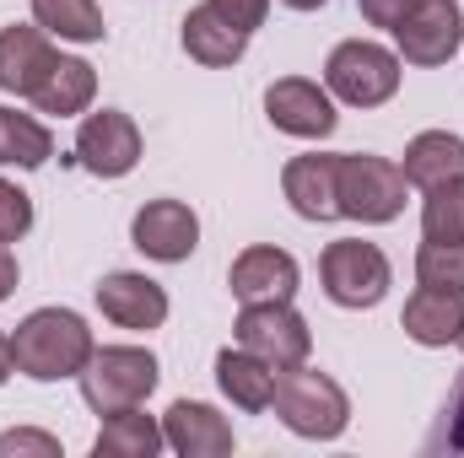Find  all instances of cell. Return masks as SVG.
I'll list each match as a JSON object with an SVG mask.
<instances>
[{"mask_svg":"<svg viewBox=\"0 0 464 458\" xmlns=\"http://www.w3.org/2000/svg\"><path fill=\"white\" fill-rule=\"evenodd\" d=\"M92 329L82 324V313L71 308H38L16 324L11 335V361L16 372L38 377V383H60V377H82V367L92 361Z\"/></svg>","mask_w":464,"mask_h":458,"instance_id":"1","label":"cell"},{"mask_svg":"<svg viewBox=\"0 0 464 458\" xmlns=\"http://www.w3.org/2000/svg\"><path fill=\"white\" fill-rule=\"evenodd\" d=\"M270 405H276V415L297 437H314V443L341 437L351 421V405H346V394H341V383L324 377V372H308V367L276 372V399Z\"/></svg>","mask_w":464,"mask_h":458,"instance_id":"2","label":"cell"},{"mask_svg":"<svg viewBox=\"0 0 464 458\" xmlns=\"http://www.w3.org/2000/svg\"><path fill=\"white\" fill-rule=\"evenodd\" d=\"M335 205L351 222H394L405 211V173L383 157L341 151L335 162Z\"/></svg>","mask_w":464,"mask_h":458,"instance_id":"3","label":"cell"},{"mask_svg":"<svg viewBox=\"0 0 464 458\" xmlns=\"http://www.w3.org/2000/svg\"><path fill=\"white\" fill-rule=\"evenodd\" d=\"M151 388H157V356L151 350H135V345H103L82 367V399L98 415L135 410Z\"/></svg>","mask_w":464,"mask_h":458,"instance_id":"4","label":"cell"},{"mask_svg":"<svg viewBox=\"0 0 464 458\" xmlns=\"http://www.w3.org/2000/svg\"><path fill=\"white\" fill-rule=\"evenodd\" d=\"M324 81L330 92L351 103V109H378L400 92V54H389L383 43H367V38H351L330 54L324 65Z\"/></svg>","mask_w":464,"mask_h":458,"instance_id":"5","label":"cell"},{"mask_svg":"<svg viewBox=\"0 0 464 458\" xmlns=\"http://www.w3.org/2000/svg\"><path fill=\"white\" fill-rule=\"evenodd\" d=\"M232 335H237L243 350H254L259 361H270L276 372L303 367L308 350H314V335H308V324L292 313V302H243Z\"/></svg>","mask_w":464,"mask_h":458,"instance_id":"6","label":"cell"},{"mask_svg":"<svg viewBox=\"0 0 464 458\" xmlns=\"http://www.w3.org/2000/svg\"><path fill=\"white\" fill-rule=\"evenodd\" d=\"M319 281H324L330 302H341V308H372L389 291V259L372 243H362V237H341V243L324 248Z\"/></svg>","mask_w":464,"mask_h":458,"instance_id":"7","label":"cell"},{"mask_svg":"<svg viewBox=\"0 0 464 458\" xmlns=\"http://www.w3.org/2000/svg\"><path fill=\"white\" fill-rule=\"evenodd\" d=\"M76 162L98 178H124L135 162H140V129L135 119L103 109V114H87L76 129Z\"/></svg>","mask_w":464,"mask_h":458,"instance_id":"8","label":"cell"},{"mask_svg":"<svg viewBox=\"0 0 464 458\" xmlns=\"http://www.w3.org/2000/svg\"><path fill=\"white\" fill-rule=\"evenodd\" d=\"M130 237H135V248H140L146 259L179 264V259H189L195 243H200V216H195L184 200H151V205L135 211Z\"/></svg>","mask_w":464,"mask_h":458,"instance_id":"9","label":"cell"},{"mask_svg":"<svg viewBox=\"0 0 464 458\" xmlns=\"http://www.w3.org/2000/svg\"><path fill=\"white\" fill-rule=\"evenodd\" d=\"M394 38H400V54H405L411 65H443V60H454V49H459L464 16H459L454 0H421V5L394 27Z\"/></svg>","mask_w":464,"mask_h":458,"instance_id":"10","label":"cell"},{"mask_svg":"<svg viewBox=\"0 0 464 458\" xmlns=\"http://www.w3.org/2000/svg\"><path fill=\"white\" fill-rule=\"evenodd\" d=\"M265 114L276 129L297 135V140H324L335 129V103L319 81H303V76H286L265 92Z\"/></svg>","mask_w":464,"mask_h":458,"instance_id":"11","label":"cell"},{"mask_svg":"<svg viewBox=\"0 0 464 458\" xmlns=\"http://www.w3.org/2000/svg\"><path fill=\"white\" fill-rule=\"evenodd\" d=\"M237 302H292L297 297V259L286 248H243L227 270Z\"/></svg>","mask_w":464,"mask_h":458,"instance_id":"12","label":"cell"},{"mask_svg":"<svg viewBox=\"0 0 464 458\" xmlns=\"http://www.w3.org/2000/svg\"><path fill=\"white\" fill-rule=\"evenodd\" d=\"M98 308H103V319L119 324V329H162V319H168V291H162L157 281H146V275L119 270V275H103Z\"/></svg>","mask_w":464,"mask_h":458,"instance_id":"13","label":"cell"},{"mask_svg":"<svg viewBox=\"0 0 464 458\" xmlns=\"http://www.w3.org/2000/svg\"><path fill=\"white\" fill-rule=\"evenodd\" d=\"M162 437H168L173 453H184V458L232 453V426L211 410V405H200V399H179V405L168 410V421H162Z\"/></svg>","mask_w":464,"mask_h":458,"instance_id":"14","label":"cell"},{"mask_svg":"<svg viewBox=\"0 0 464 458\" xmlns=\"http://www.w3.org/2000/svg\"><path fill=\"white\" fill-rule=\"evenodd\" d=\"M335 162L341 157H292L286 173H281V189L292 200V211L303 222H335L341 205H335Z\"/></svg>","mask_w":464,"mask_h":458,"instance_id":"15","label":"cell"},{"mask_svg":"<svg viewBox=\"0 0 464 458\" xmlns=\"http://www.w3.org/2000/svg\"><path fill=\"white\" fill-rule=\"evenodd\" d=\"M54 43L44 27H5L0 33V92L33 98V87L44 81V71L54 65Z\"/></svg>","mask_w":464,"mask_h":458,"instance_id":"16","label":"cell"},{"mask_svg":"<svg viewBox=\"0 0 464 458\" xmlns=\"http://www.w3.org/2000/svg\"><path fill=\"white\" fill-rule=\"evenodd\" d=\"M92 98H98V71H92L87 60L60 54V60L44 71V81L33 87V98H27V103H33L38 114H60V119H65V114H82Z\"/></svg>","mask_w":464,"mask_h":458,"instance_id":"17","label":"cell"},{"mask_svg":"<svg viewBox=\"0 0 464 458\" xmlns=\"http://www.w3.org/2000/svg\"><path fill=\"white\" fill-rule=\"evenodd\" d=\"M400 324H405V335H411L416 345H454L459 340V329H464V297L459 291L421 286V291L405 302Z\"/></svg>","mask_w":464,"mask_h":458,"instance_id":"18","label":"cell"},{"mask_svg":"<svg viewBox=\"0 0 464 458\" xmlns=\"http://www.w3.org/2000/svg\"><path fill=\"white\" fill-rule=\"evenodd\" d=\"M217 383H222V394H227L232 405L248 410V415L270 410V399H276V367L259 361V356L243 350V345L217 356Z\"/></svg>","mask_w":464,"mask_h":458,"instance_id":"19","label":"cell"},{"mask_svg":"<svg viewBox=\"0 0 464 458\" xmlns=\"http://www.w3.org/2000/svg\"><path fill=\"white\" fill-rule=\"evenodd\" d=\"M184 49H189V60H200V65H237L243 49H248V33H237L227 16L206 0V5H195V11L184 16Z\"/></svg>","mask_w":464,"mask_h":458,"instance_id":"20","label":"cell"},{"mask_svg":"<svg viewBox=\"0 0 464 458\" xmlns=\"http://www.w3.org/2000/svg\"><path fill=\"white\" fill-rule=\"evenodd\" d=\"M405 184L416 189H432L443 178H459L464 173V135H449V129H427L405 146V162H400Z\"/></svg>","mask_w":464,"mask_h":458,"instance_id":"21","label":"cell"},{"mask_svg":"<svg viewBox=\"0 0 464 458\" xmlns=\"http://www.w3.org/2000/svg\"><path fill=\"white\" fill-rule=\"evenodd\" d=\"M162 443H168V437H162V426H157L151 415H140V405H135V410H119V415L103 421V432H98L92 453H98V458H151Z\"/></svg>","mask_w":464,"mask_h":458,"instance_id":"22","label":"cell"},{"mask_svg":"<svg viewBox=\"0 0 464 458\" xmlns=\"http://www.w3.org/2000/svg\"><path fill=\"white\" fill-rule=\"evenodd\" d=\"M54 157V135L33 114L0 109V162L5 167H44Z\"/></svg>","mask_w":464,"mask_h":458,"instance_id":"23","label":"cell"},{"mask_svg":"<svg viewBox=\"0 0 464 458\" xmlns=\"http://www.w3.org/2000/svg\"><path fill=\"white\" fill-rule=\"evenodd\" d=\"M33 22L54 38H71V43H98L109 33L98 0H33Z\"/></svg>","mask_w":464,"mask_h":458,"instance_id":"24","label":"cell"},{"mask_svg":"<svg viewBox=\"0 0 464 458\" xmlns=\"http://www.w3.org/2000/svg\"><path fill=\"white\" fill-rule=\"evenodd\" d=\"M421 232L432 243H464V173L459 178H443L427 189V205H421Z\"/></svg>","mask_w":464,"mask_h":458,"instance_id":"25","label":"cell"},{"mask_svg":"<svg viewBox=\"0 0 464 458\" xmlns=\"http://www.w3.org/2000/svg\"><path fill=\"white\" fill-rule=\"evenodd\" d=\"M416 281L464 297V243H432V237H427L421 253H416Z\"/></svg>","mask_w":464,"mask_h":458,"instance_id":"26","label":"cell"},{"mask_svg":"<svg viewBox=\"0 0 464 458\" xmlns=\"http://www.w3.org/2000/svg\"><path fill=\"white\" fill-rule=\"evenodd\" d=\"M427 453L464 458V372L454 383V394H449V405H443V415H438V426H432V437H427Z\"/></svg>","mask_w":464,"mask_h":458,"instance_id":"27","label":"cell"},{"mask_svg":"<svg viewBox=\"0 0 464 458\" xmlns=\"http://www.w3.org/2000/svg\"><path fill=\"white\" fill-rule=\"evenodd\" d=\"M27 227H33V200H27L16 184H5V178H0V243L27 237Z\"/></svg>","mask_w":464,"mask_h":458,"instance_id":"28","label":"cell"},{"mask_svg":"<svg viewBox=\"0 0 464 458\" xmlns=\"http://www.w3.org/2000/svg\"><path fill=\"white\" fill-rule=\"evenodd\" d=\"M5 453H44V458H60V443H54L49 432H27V426H22V432H5V437H0V458H5Z\"/></svg>","mask_w":464,"mask_h":458,"instance_id":"29","label":"cell"},{"mask_svg":"<svg viewBox=\"0 0 464 458\" xmlns=\"http://www.w3.org/2000/svg\"><path fill=\"white\" fill-rule=\"evenodd\" d=\"M211 5L227 16L237 33H254V27L265 22V11H270V0H211Z\"/></svg>","mask_w":464,"mask_h":458,"instance_id":"30","label":"cell"},{"mask_svg":"<svg viewBox=\"0 0 464 458\" xmlns=\"http://www.w3.org/2000/svg\"><path fill=\"white\" fill-rule=\"evenodd\" d=\"M416 5H421V0H362V16H367L372 27H389V33H394Z\"/></svg>","mask_w":464,"mask_h":458,"instance_id":"31","label":"cell"},{"mask_svg":"<svg viewBox=\"0 0 464 458\" xmlns=\"http://www.w3.org/2000/svg\"><path fill=\"white\" fill-rule=\"evenodd\" d=\"M11 286H16V259H11V248L0 243V302L11 297Z\"/></svg>","mask_w":464,"mask_h":458,"instance_id":"32","label":"cell"},{"mask_svg":"<svg viewBox=\"0 0 464 458\" xmlns=\"http://www.w3.org/2000/svg\"><path fill=\"white\" fill-rule=\"evenodd\" d=\"M11 372H16V361H11V340H5V335H0V383H5V377H11Z\"/></svg>","mask_w":464,"mask_h":458,"instance_id":"33","label":"cell"},{"mask_svg":"<svg viewBox=\"0 0 464 458\" xmlns=\"http://www.w3.org/2000/svg\"><path fill=\"white\" fill-rule=\"evenodd\" d=\"M281 5H292V11H319V5H330V0H281Z\"/></svg>","mask_w":464,"mask_h":458,"instance_id":"34","label":"cell"},{"mask_svg":"<svg viewBox=\"0 0 464 458\" xmlns=\"http://www.w3.org/2000/svg\"><path fill=\"white\" fill-rule=\"evenodd\" d=\"M459 345H464V329H459Z\"/></svg>","mask_w":464,"mask_h":458,"instance_id":"35","label":"cell"}]
</instances>
